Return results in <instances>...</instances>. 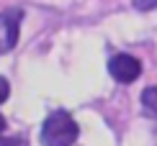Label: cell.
Masks as SVG:
<instances>
[{
	"mask_svg": "<svg viewBox=\"0 0 157 146\" xmlns=\"http://www.w3.org/2000/svg\"><path fill=\"white\" fill-rule=\"evenodd\" d=\"M80 136V126L67 110H52L41 126V146H72Z\"/></svg>",
	"mask_w": 157,
	"mask_h": 146,
	"instance_id": "cell-1",
	"label": "cell"
},
{
	"mask_svg": "<svg viewBox=\"0 0 157 146\" xmlns=\"http://www.w3.org/2000/svg\"><path fill=\"white\" fill-rule=\"evenodd\" d=\"M23 23V8H8L0 13V57L16 49Z\"/></svg>",
	"mask_w": 157,
	"mask_h": 146,
	"instance_id": "cell-2",
	"label": "cell"
},
{
	"mask_svg": "<svg viewBox=\"0 0 157 146\" xmlns=\"http://www.w3.org/2000/svg\"><path fill=\"white\" fill-rule=\"evenodd\" d=\"M108 72H111V77L116 82L129 85L142 75V62L136 57H132V54H113L108 59Z\"/></svg>",
	"mask_w": 157,
	"mask_h": 146,
	"instance_id": "cell-3",
	"label": "cell"
},
{
	"mask_svg": "<svg viewBox=\"0 0 157 146\" xmlns=\"http://www.w3.org/2000/svg\"><path fill=\"white\" fill-rule=\"evenodd\" d=\"M142 105L149 115H157V87H147L142 92Z\"/></svg>",
	"mask_w": 157,
	"mask_h": 146,
	"instance_id": "cell-4",
	"label": "cell"
},
{
	"mask_svg": "<svg viewBox=\"0 0 157 146\" xmlns=\"http://www.w3.org/2000/svg\"><path fill=\"white\" fill-rule=\"evenodd\" d=\"M0 146H29V141L23 136H10V138L0 136Z\"/></svg>",
	"mask_w": 157,
	"mask_h": 146,
	"instance_id": "cell-5",
	"label": "cell"
},
{
	"mask_svg": "<svg viewBox=\"0 0 157 146\" xmlns=\"http://www.w3.org/2000/svg\"><path fill=\"white\" fill-rule=\"evenodd\" d=\"M8 97H10V85H8V79H5V77H0V105L8 100Z\"/></svg>",
	"mask_w": 157,
	"mask_h": 146,
	"instance_id": "cell-6",
	"label": "cell"
},
{
	"mask_svg": "<svg viewBox=\"0 0 157 146\" xmlns=\"http://www.w3.org/2000/svg\"><path fill=\"white\" fill-rule=\"evenodd\" d=\"M134 8L136 10H155L157 8V0H134Z\"/></svg>",
	"mask_w": 157,
	"mask_h": 146,
	"instance_id": "cell-7",
	"label": "cell"
},
{
	"mask_svg": "<svg viewBox=\"0 0 157 146\" xmlns=\"http://www.w3.org/2000/svg\"><path fill=\"white\" fill-rule=\"evenodd\" d=\"M3 131H5V118L0 115V133H3Z\"/></svg>",
	"mask_w": 157,
	"mask_h": 146,
	"instance_id": "cell-8",
	"label": "cell"
}]
</instances>
